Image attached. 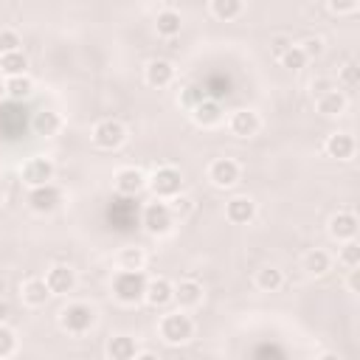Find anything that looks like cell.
Masks as SVG:
<instances>
[{
  "label": "cell",
  "instance_id": "836d02e7",
  "mask_svg": "<svg viewBox=\"0 0 360 360\" xmlns=\"http://www.w3.org/2000/svg\"><path fill=\"white\" fill-rule=\"evenodd\" d=\"M15 332L6 330V327H0V357H9L15 352Z\"/></svg>",
  "mask_w": 360,
  "mask_h": 360
},
{
  "label": "cell",
  "instance_id": "1f68e13d",
  "mask_svg": "<svg viewBox=\"0 0 360 360\" xmlns=\"http://www.w3.org/2000/svg\"><path fill=\"white\" fill-rule=\"evenodd\" d=\"M203 99H208V93H206V87H200V84H189L183 90V105H189V107H197Z\"/></svg>",
  "mask_w": 360,
  "mask_h": 360
},
{
  "label": "cell",
  "instance_id": "f1b7e54d",
  "mask_svg": "<svg viewBox=\"0 0 360 360\" xmlns=\"http://www.w3.org/2000/svg\"><path fill=\"white\" fill-rule=\"evenodd\" d=\"M118 264H121V270H141L144 267V251L141 248H124L118 253Z\"/></svg>",
  "mask_w": 360,
  "mask_h": 360
},
{
  "label": "cell",
  "instance_id": "2e32d148",
  "mask_svg": "<svg viewBox=\"0 0 360 360\" xmlns=\"http://www.w3.org/2000/svg\"><path fill=\"white\" fill-rule=\"evenodd\" d=\"M116 189L121 195H138L144 189V174L138 169H121L116 174Z\"/></svg>",
  "mask_w": 360,
  "mask_h": 360
},
{
  "label": "cell",
  "instance_id": "7a4b0ae2",
  "mask_svg": "<svg viewBox=\"0 0 360 360\" xmlns=\"http://www.w3.org/2000/svg\"><path fill=\"white\" fill-rule=\"evenodd\" d=\"M93 321H96V312H93V307H87V304H71V307L62 309V315H60L62 330H68V332H73V335L87 332L90 327H93Z\"/></svg>",
  "mask_w": 360,
  "mask_h": 360
},
{
  "label": "cell",
  "instance_id": "6da1fadb",
  "mask_svg": "<svg viewBox=\"0 0 360 360\" xmlns=\"http://www.w3.org/2000/svg\"><path fill=\"white\" fill-rule=\"evenodd\" d=\"M144 290H147V279L141 270H121V273L113 279V293L118 301L124 304H135L144 298Z\"/></svg>",
  "mask_w": 360,
  "mask_h": 360
},
{
  "label": "cell",
  "instance_id": "f546056e",
  "mask_svg": "<svg viewBox=\"0 0 360 360\" xmlns=\"http://www.w3.org/2000/svg\"><path fill=\"white\" fill-rule=\"evenodd\" d=\"M304 264H307V270L312 276H321V273H327V270H330V256L324 251H309Z\"/></svg>",
  "mask_w": 360,
  "mask_h": 360
},
{
  "label": "cell",
  "instance_id": "ffe728a7",
  "mask_svg": "<svg viewBox=\"0 0 360 360\" xmlns=\"http://www.w3.org/2000/svg\"><path fill=\"white\" fill-rule=\"evenodd\" d=\"M172 298L180 304V307H197L200 298H203V287L197 282H180L172 293Z\"/></svg>",
  "mask_w": 360,
  "mask_h": 360
},
{
  "label": "cell",
  "instance_id": "7c38bea8",
  "mask_svg": "<svg viewBox=\"0 0 360 360\" xmlns=\"http://www.w3.org/2000/svg\"><path fill=\"white\" fill-rule=\"evenodd\" d=\"M231 132L240 135V138H251V135L259 132V116L253 110H237L231 116Z\"/></svg>",
  "mask_w": 360,
  "mask_h": 360
},
{
  "label": "cell",
  "instance_id": "e0dca14e",
  "mask_svg": "<svg viewBox=\"0 0 360 360\" xmlns=\"http://www.w3.org/2000/svg\"><path fill=\"white\" fill-rule=\"evenodd\" d=\"M315 107H318V113H324V116H341L346 110V99H343V93L330 87V90H324V93H318Z\"/></svg>",
  "mask_w": 360,
  "mask_h": 360
},
{
  "label": "cell",
  "instance_id": "9a60e30c",
  "mask_svg": "<svg viewBox=\"0 0 360 360\" xmlns=\"http://www.w3.org/2000/svg\"><path fill=\"white\" fill-rule=\"evenodd\" d=\"M172 282L169 279H155V282H147V290H144V298L152 304V307H163L166 301H172Z\"/></svg>",
  "mask_w": 360,
  "mask_h": 360
},
{
  "label": "cell",
  "instance_id": "4dcf8cb0",
  "mask_svg": "<svg viewBox=\"0 0 360 360\" xmlns=\"http://www.w3.org/2000/svg\"><path fill=\"white\" fill-rule=\"evenodd\" d=\"M307 54H304V48H298V45H290V48L282 54V65L285 68H290V71H301L304 65H307Z\"/></svg>",
  "mask_w": 360,
  "mask_h": 360
},
{
  "label": "cell",
  "instance_id": "f6af8a7d",
  "mask_svg": "<svg viewBox=\"0 0 360 360\" xmlns=\"http://www.w3.org/2000/svg\"><path fill=\"white\" fill-rule=\"evenodd\" d=\"M6 290V285H3V279H0V293H3Z\"/></svg>",
  "mask_w": 360,
  "mask_h": 360
},
{
  "label": "cell",
  "instance_id": "52a82bcc",
  "mask_svg": "<svg viewBox=\"0 0 360 360\" xmlns=\"http://www.w3.org/2000/svg\"><path fill=\"white\" fill-rule=\"evenodd\" d=\"M144 228L155 237L166 234L172 228V211H169L166 203H152V206L144 208Z\"/></svg>",
  "mask_w": 360,
  "mask_h": 360
},
{
  "label": "cell",
  "instance_id": "3957f363",
  "mask_svg": "<svg viewBox=\"0 0 360 360\" xmlns=\"http://www.w3.org/2000/svg\"><path fill=\"white\" fill-rule=\"evenodd\" d=\"M161 335L169 343H186L192 338V321L183 312H172L161 321Z\"/></svg>",
  "mask_w": 360,
  "mask_h": 360
},
{
  "label": "cell",
  "instance_id": "277c9868",
  "mask_svg": "<svg viewBox=\"0 0 360 360\" xmlns=\"http://www.w3.org/2000/svg\"><path fill=\"white\" fill-rule=\"evenodd\" d=\"M124 138H127L124 124H121V121H113V118L99 121L96 129H93V141H96V147H102V150H116V147L124 144Z\"/></svg>",
  "mask_w": 360,
  "mask_h": 360
},
{
  "label": "cell",
  "instance_id": "74e56055",
  "mask_svg": "<svg viewBox=\"0 0 360 360\" xmlns=\"http://www.w3.org/2000/svg\"><path fill=\"white\" fill-rule=\"evenodd\" d=\"M343 82H346L349 87H357V65H354V62H349V65L343 68Z\"/></svg>",
  "mask_w": 360,
  "mask_h": 360
},
{
  "label": "cell",
  "instance_id": "ee69618b",
  "mask_svg": "<svg viewBox=\"0 0 360 360\" xmlns=\"http://www.w3.org/2000/svg\"><path fill=\"white\" fill-rule=\"evenodd\" d=\"M3 96H6V84L0 82V102H3Z\"/></svg>",
  "mask_w": 360,
  "mask_h": 360
},
{
  "label": "cell",
  "instance_id": "d4e9b609",
  "mask_svg": "<svg viewBox=\"0 0 360 360\" xmlns=\"http://www.w3.org/2000/svg\"><path fill=\"white\" fill-rule=\"evenodd\" d=\"M107 354L113 360H129L138 354V349H135V341L132 338H113L110 346H107Z\"/></svg>",
  "mask_w": 360,
  "mask_h": 360
},
{
  "label": "cell",
  "instance_id": "d6986e66",
  "mask_svg": "<svg viewBox=\"0 0 360 360\" xmlns=\"http://www.w3.org/2000/svg\"><path fill=\"white\" fill-rule=\"evenodd\" d=\"M174 79V68L166 62V60H152L147 65V82L152 87H166L169 82Z\"/></svg>",
  "mask_w": 360,
  "mask_h": 360
},
{
  "label": "cell",
  "instance_id": "8fae6325",
  "mask_svg": "<svg viewBox=\"0 0 360 360\" xmlns=\"http://www.w3.org/2000/svg\"><path fill=\"white\" fill-rule=\"evenodd\" d=\"M253 214H256V203L251 197H234V200H228V206H225V217L237 225L251 222Z\"/></svg>",
  "mask_w": 360,
  "mask_h": 360
},
{
  "label": "cell",
  "instance_id": "484cf974",
  "mask_svg": "<svg viewBox=\"0 0 360 360\" xmlns=\"http://www.w3.org/2000/svg\"><path fill=\"white\" fill-rule=\"evenodd\" d=\"M256 287L264 290V293H273L282 287V270L276 267H262L259 273H256Z\"/></svg>",
  "mask_w": 360,
  "mask_h": 360
},
{
  "label": "cell",
  "instance_id": "d590c367",
  "mask_svg": "<svg viewBox=\"0 0 360 360\" xmlns=\"http://www.w3.org/2000/svg\"><path fill=\"white\" fill-rule=\"evenodd\" d=\"M189 208H192V200H189V197H177V195H174V200H172V206H169L172 214H186Z\"/></svg>",
  "mask_w": 360,
  "mask_h": 360
},
{
  "label": "cell",
  "instance_id": "4316f807",
  "mask_svg": "<svg viewBox=\"0 0 360 360\" xmlns=\"http://www.w3.org/2000/svg\"><path fill=\"white\" fill-rule=\"evenodd\" d=\"M211 12L219 20H234L242 12V0H211Z\"/></svg>",
  "mask_w": 360,
  "mask_h": 360
},
{
  "label": "cell",
  "instance_id": "ab89813d",
  "mask_svg": "<svg viewBox=\"0 0 360 360\" xmlns=\"http://www.w3.org/2000/svg\"><path fill=\"white\" fill-rule=\"evenodd\" d=\"M256 354L262 357V354H273V357H282V349H276V346H259L256 349Z\"/></svg>",
  "mask_w": 360,
  "mask_h": 360
},
{
  "label": "cell",
  "instance_id": "8992f818",
  "mask_svg": "<svg viewBox=\"0 0 360 360\" xmlns=\"http://www.w3.org/2000/svg\"><path fill=\"white\" fill-rule=\"evenodd\" d=\"M180 186H183V177L172 166H163L152 174V192L158 197H174V195H180Z\"/></svg>",
  "mask_w": 360,
  "mask_h": 360
},
{
  "label": "cell",
  "instance_id": "ba28073f",
  "mask_svg": "<svg viewBox=\"0 0 360 360\" xmlns=\"http://www.w3.org/2000/svg\"><path fill=\"white\" fill-rule=\"evenodd\" d=\"M51 177H54V163L48 158H31L23 166V180L28 186H42V183H48Z\"/></svg>",
  "mask_w": 360,
  "mask_h": 360
},
{
  "label": "cell",
  "instance_id": "e575fe53",
  "mask_svg": "<svg viewBox=\"0 0 360 360\" xmlns=\"http://www.w3.org/2000/svg\"><path fill=\"white\" fill-rule=\"evenodd\" d=\"M341 262H343L346 267H360V248H357L354 242H349V245L341 251Z\"/></svg>",
  "mask_w": 360,
  "mask_h": 360
},
{
  "label": "cell",
  "instance_id": "9c48e42d",
  "mask_svg": "<svg viewBox=\"0 0 360 360\" xmlns=\"http://www.w3.org/2000/svg\"><path fill=\"white\" fill-rule=\"evenodd\" d=\"M208 174H211V180H214V186L228 189V186H234L237 180H240V166H237L231 158H219V161L211 163Z\"/></svg>",
  "mask_w": 360,
  "mask_h": 360
},
{
  "label": "cell",
  "instance_id": "cb8c5ba5",
  "mask_svg": "<svg viewBox=\"0 0 360 360\" xmlns=\"http://www.w3.org/2000/svg\"><path fill=\"white\" fill-rule=\"evenodd\" d=\"M180 26H183V23H180V15L172 12V9L161 12L158 20H155V28H158L161 37H177V34H180Z\"/></svg>",
  "mask_w": 360,
  "mask_h": 360
},
{
  "label": "cell",
  "instance_id": "603a6c76",
  "mask_svg": "<svg viewBox=\"0 0 360 360\" xmlns=\"http://www.w3.org/2000/svg\"><path fill=\"white\" fill-rule=\"evenodd\" d=\"M28 68V60L23 51H9V54H0V71L6 76H17Z\"/></svg>",
  "mask_w": 360,
  "mask_h": 360
},
{
  "label": "cell",
  "instance_id": "5bb4252c",
  "mask_svg": "<svg viewBox=\"0 0 360 360\" xmlns=\"http://www.w3.org/2000/svg\"><path fill=\"white\" fill-rule=\"evenodd\" d=\"M195 110V121L200 124V127H214V124H219V118H222V107H219V102L217 99H203L197 107H192Z\"/></svg>",
  "mask_w": 360,
  "mask_h": 360
},
{
  "label": "cell",
  "instance_id": "60d3db41",
  "mask_svg": "<svg viewBox=\"0 0 360 360\" xmlns=\"http://www.w3.org/2000/svg\"><path fill=\"white\" fill-rule=\"evenodd\" d=\"M349 290L357 293V267H349Z\"/></svg>",
  "mask_w": 360,
  "mask_h": 360
},
{
  "label": "cell",
  "instance_id": "7402d4cb",
  "mask_svg": "<svg viewBox=\"0 0 360 360\" xmlns=\"http://www.w3.org/2000/svg\"><path fill=\"white\" fill-rule=\"evenodd\" d=\"M48 296H51V290H48V285H45V279H28L23 285V298L28 304H34V307L45 304V301H48Z\"/></svg>",
  "mask_w": 360,
  "mask_h": 360
},
{
  "label": "cell",
  "instance_id": "b9f144b4",
  "mask_svg": "<svg viewBox=\"0 0 360 360\" xmlns=\"http://www.w3.org/2000/svg\"><path fill=\"white\" fill-rule=\"evenodd\" d=\"M330 87H332V84L324 82V79H321V82H312V93H324V90H330Z\"/></svg>",
  "mask_w": 360,
  "mask_h": 360
},
{
  "label": "cell",
  "instance_id": "4fadbf2b",
  "mask_svg": "<svg viewBox=\"0 0 360 360\" xmlns=\"http://www.w3.org/2000/svg\"><path fill=\"white\" fill-rule=\"evenodd\" d=\"M330 234H332L335 240H354V234H357V217L349 214V211L335 214V217L330 219Z\"/></svg>",
  "mask_w": 360,
  "mask_h": 360
},
{
  "label": "cell",
  "instance_id": "44dd1931",
  "mask_svg": "<svg viewBox=\"0 0 360 360\" xmlns=\"http://www.w3.org/2000/svg\"><path fill=\"white\" fill-rule=\"evenodd\" d=\"M60 127H62V118H60V113H54V110H42V113H37V118H34V129H37V135H57L60 132Z\"/></svg>",
  "mask_w": 360,
  "mask_h": 360
},
{
  "label": "cell",
  "instance_id": "5b68a950",
  "mask_svg": "<svg viewBox=\"0 0 360 360\" xmlns=\"http://www.w3.org/2000/svg\"><path fill=\"white\" fill-rule=\"evenodd\" d=\"M28 203L34 211L39 214H51L60 203H62V192L51 183H42V186H31V195H28Z\"/></svg>",
  "mask_w": 360,
  "mask_h": 360
},
{
  "label": "cell",
  "instance_id": "30bf717a",
  "mask_svg": "<svg viewBox=\"0 0 360 360\" xmlns=\"http://www.w3.org/2000/svg\"><path fill=\"white\" fill-rule=\"evenodd\" d=\"M45 285H48L51 293H71L76 285V276L68 264H54L48 270V276H45Z\"/></svg>",
  "mask_w": 360,
  "mask_h": 360
},
{
  "label": "cell",
  "instance_id": "8d00e7d4",
  "mask_svg": "<svg viewBox=\"0 0 360 360\" xmlns=\"http://www.w3.org/2000/svg\"><path fill=\"white\" fill-rule=\"evenodd\" d=\"M354 6H357V0H330V9L338 12V15H343V12H354Z\"/></svg>",
  "mask_w": 360,
  "mask_h": 360
},
{
  "label": "cell",
  "instance_id": "ac0fdd59",
  "mask_svg": "<svg viewBox=\"0 0 360 360\" xmlns=\"http://www.w3.org/2000/svg\"><path fill=\"white\" fill-rule=\"evenodd\" d=\"M327 152L338 161H349L354 155V141H352V135L346 132H335L330 135V141H327Z\"/></svg>",
  "mask_w": 360,
  "mask_h": 360
},
{
  "label": "cell",
  "instance_id": "83f0119b",
  "mask_svg": "<svg viewBox=\"0 0 360 360\" xmlns=\"http://www.w3.org/2000/svg\"><path fill=\"white\" fill-rule=\"evenodd\" d=\"M6 93H9L15 102L26 99V96L31 93V79H28V76H23V73L9 76V82H6Z\"/></svg>",
  "mask_w": 360,
  "mask_h": 360
},
{
  "label": "cell",
  "instance_id": "d6a6232c",
  "mask_svg": "<svg viewBox=\"0 0 360 360\" xmlns=\"http://www.w3.org/2000/svg\"><path fill=\"white\" fill-rule=\"evenodd\" d=\"M17 45H20V37H17L15 31H9V28H3V31H0V54H9V51H20Z\"/></svg>",
  "mask_w": 360,
  "mask_h": 360
},
{
  "label": "cell",
  "instance_id": "bcb514c9",
  "mask_svg": "<svg viewBox=\"0 0 360 360\" xmlns=\"http://www.w3.org/2000/svg\"><path fill=\"white\" fill-rule=\"evenodd\" d=\"M0 197H3V189H0Z\"/></svg>",
  "mask_w": 360,
  "mask_h": 360
},
{
  "label": "cell",
  "instance_id": "7bdbcfd3",
  "mask_svg": "<svg viewBox=\"0 0 360 360\" xmlns=\"http://www.w3.org/2000/svg\"><path fill=\"white\" fill-rule=\"evenodd\" d=\"M3 318H6V304L0 301V321H3Z\"/></svg>",
  "mask_w": 360,
  "mask_h": 360
},
{
  "label": "cell",
  "instance_id": "f35d334b",
  "mask_svg": "<svg viewBox=\"0 0 360 360\" xmlns=\"http://www.w3.org/2000/svg\"><path fill=\"white\" fill-rule=\"evenodd\" d=\"M304 54H307V57H318V54H321V39H309L307 48H304Z\"/></svg>",
  "mask_w": 360,
  "mask_h": 360
}]
</instances>
